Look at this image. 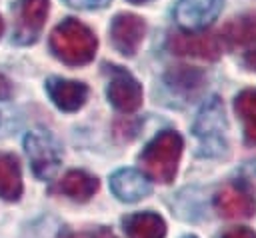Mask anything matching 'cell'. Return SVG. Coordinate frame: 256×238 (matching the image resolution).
<instances>
[{
	"mask_svg": "<svg viewBox=\"0 0 256 238\" xmlns=\"http://www.w3.org/2000/svg\"><path fill=\"white\" fill-rule=\"evenodd\" d=\"M184 238H196V236H184Z\"/></svg>",
	"mask_w": 256,
	"mask_h": 238,
	"instance_id": "obj_27",
	"label": "cell"
},
{
	"mask_svg": "<svg viewBox=\"0 0 256 238\" xmlns=\"http://www.w3.org/2000/svg\"><path fill=\"white\" fill-rule=\"evenodd\" d=\"M10 92H12V88H10V82L0 74V100H6L8 96H10Z\"/></svg>",
	"mask_w": 256,
	"mask_h": 238,
	"instance_id": "obj_23",
	"label": "cell"
},
{
	"mask_svg": "<svg viewBox=\"0 0 256 238\" xmlns=\"http://www.w3.org/2000/svg\"><path fill=\"white\" fill-rule=\"evenodd\" d=\"M110 190L120 202H138L152 192V186L140 170L120 168L110 176Z\"/></svg>",
	"mask_w": 256,
	"mask_h": 238,
	"instance_id": "obj_12",
	"label": "cell"
},
{
	"mask_svg": "<svg viewBox=\"0 0 256 238\" xmlns=\"http://www.w3.org/2000/svg\"><path fill=\"white\" fill-rule=\"evenodd\" d=\"M64 2L70 8H78V10H100L110 4V0H64Z\"/></svg>",
	"mask_w": 256,
	"mask_h": 238,
	"instance_id": "obj_21",
	"label": "cell"
},
{
	"mask_svg": "<svg viewBox=\"0 0 256 238\" xmlns=\"http://www.w3.org/2000/svg\"><path fill=\"white\" fill-rule=\"evenodd\" d=\"M98 188H100V182L96 176L84 170H70L56 182V186H52V192L68 196L70 200H76V202H88L98 192Z\"/></svg>",
	"mask_w": 256,
	"mask_h": 238,
	"instance_id": "obj_14",
	"label": "cell"
},
{
	"mask_svg": "<svg viewBox=\"0 0 256 238\" xmlns=\"http://www.w3.org/2000/svg\"><path fill=\"white\" fill-rule=\"evenodd\" d=\"M220 40L226 42V46L230 48L256 44V10L244 12L224 24V28L220 30Z\"/></svg>",
	"mask_w": 256,
	"mask_h": 238,
	"instance_id": "obj_16",
	"label": "cell"
},
{
	"mask_svg": "<svg viewBox=\"0 0 256 238\" xmlns=\"http://www.w3.org/2000/svg\"><path fill=\"white\" fill-rule=\"evenodd\" d=\"M128 2H132V4H146V2H150V0H128Z\"/></svg>",
	"mask_w": 256,
	"mask_h": 238,
	"instance_id": "obj_25",
	"label": "cell"
},
{
	"mask_svg": "<svg viewBox=\"0 0 256 238\" xmlns=\"http://www.w3.org/2000/svg\"><path fill=\"white\" fill-rule=\"evenodd\" d=\"M168 50L178 56L214 62L220 58L222 46L216 36L206 32H172L168 36Z\"/></svg>",
	"mask_w": 256,
	"mask_h": 238,
	"instance_id": "obj_7",
	"label": "cell"
},
{
	"mask_svg": "<svg viewBox=\"0 0 256 238\" xmlns=\"http://www.w3.org/2000/svg\"><path fill=\"white\" fill-rule=\"evenodd\" d=\"M224 8V0H178L174 20L186 32H200L210 26Z\"/></svg>",
	"mask_w": 256,
	"mask_h": 238,
	"instance_id": "obj_9",
	"label": "cell"
},
{
	"mask_svg": "<svg viewBox=\"0 0 256 238\" xmlns=\"http://www.w3.org/2000/svg\"><path fill=\"white\" fill-rule=\"evenodd\" d=\"M226 130H228V122H226V114H224V104L218 96H210L194 124H192V132L200 142V152L202 156H222L228 152V142H226Z\"/></svg>",
	"mask_w": 256,
	"mask_h": 238,
	"instance_id": "obj_3",
	"label": "cell"
},
{
	"mask_svg": "<svg viewBox=\"0 0 256 238\" xmlns=\"http://www.w3.org/2000/svg\"><path fill=\"white\" fill-rule=\"evenodd\" d=\"M98 48V40L94 32L76 18L62 20L50 34V50L52 54L68 66L88 64Z\"/></svg>",
	"mask_w": 256,
	"mask_h": 238,
	"instance_id": "obj_1",
	"label": "cell"
},
{
	"mask_svg": "<svg viewBox=\"0 0 256 238\" xmlns=\"http://www.w3.org/2000/svg\"><path fill=\"white\" fill-rule=\"evenodd\" d=\"M44 88L52 104L62 112H76L88 100V86L78 80H66V78L52 76L46 80Z\"/></svg>",
	"mask_w": 256,
	"mask_h": 238,
	"instance_id": "obj_11",
	"label": "cell"
},
{
	"mask_svg": "<svg viewBox=\"0 0 256 238\" xmlns=\"http://www.w3.org/2000/svg\"><path fill=\"white\" fill-rule=\"evenodd\" d=\"M50 10L48 0H16L14 4V36L16 44H34L44 28Z\"/></svg>",
	"mask_w": 256,
	"mask_h": 238,
	"instance_id": "obj_6",
	"label": "cell"
},
{
	"mask_svg": "<svg viewBox=\"0 0 256 238\" xmlns=\"http://www.w3.org/2000/svg\"><path fill=\"white\" fill-rule=\"evenodd\" d=\"M164 80L172 94H178L184 100H194L206 86V74L192 66H174L166 72Z\"/></svg>",
	"mask_w": 256,
	"mask_h": 238,
	"instance_id": "obj_13",
	"label": "cell"
},
{
	"mask_svg": "<svg viewBox=\"0 0 256 238\" xmlns=\"http://www.w3.org/2000/svg\"><path fill=\"white\" fill-rule=\"evenodd\" d=\"M2 30H4V20H2V16H0V34H2Z\"/></svg>",
	"mask_w": 256,
	"mask_h": 238,
	"instance_id": "obj_26",
	"label": "cell"
},
{
	"mask_svg": "<svg viewBox=\"0 0 256 238\" xmlns=\"http://www.w3.org/2000/svg\"><path fill=\"white\" fill-rule=\"evenodd\" d=\"M146 24L138 14L120 12L112 18L110 24V38L114 48L124 56H134L144 40Z\"/></svg>",
	"mask_w": 256,
	"mask_h": 238,
	"instance_id": "obj_10",
	"label": "cell"
},
{
	"mask_svg": "<svg viewBox=\"0 0 256 238\" xmlns=\"http://www.w3.org/2000/svg\"><path fill=\"white\" fill-rule=\"evenodd\" d=\"M104 68H106V72L110 76L108 78V86H106L108 102L118 112H124V114L136 112L142 106V98H144L142 84L122 66L106 64Z\"/></svg>",
	"mask_w": 256,
	"mask_h": 238,
	"instance_id": "obj_5",
	"label": "cell"
},
{
	"mask_svg": "<svg viewBox=\"0 0 256 238\" xmlns=\"http://www.w3.org/2000/svg\"><path fill=\"white\" fill-rule=\"evenodd\" d=\"M22 196V172L16 156L0 152V198L18 200Z\"/></svg>",
	"mask_w": 256,
	"mask_h": 238,
	"instance_id": "obj_17",
	"label": "cell"
},
{
	"mask_svg": "<svg viewBox=\"0 0 256 238\" xmlns=\"http://www.w3.org/2000/svg\"><path fill=\"white\" fill-rule=\"evenodd\" d=\"M24 148L36 178L48 180L56 174L62 164V146L48 130H30L24 138Z\"/></svg>",
	"mask_w": 256,
	"mask_h": 238,
	"instance_id": "obj_4",
	"label": "cell"
},
{
	"mask_svg": "<svg viewBox=\"0 0 256 238\" xmlns=\"http://www.w3.org/2000/svg\"><path fill=\"white\" fill-rule=\"evenodd\" d=\"M58 238H118L110 228H104V226H98V228H92V230H82V232H66Z\"/></svg>",
	"mask_w": 256,
	"mask_h": 238,
	"instance_id": "obj_20",
	"label": "cell"
},
{
	"mask_svg": "<svg viewBox=\"0 0 256 238\" xmlns=\"http://www.w3.org/2000/svg\"><path fill=\"white\" fill-rule=\"evenodd\" d=\"M238 182L256 198V160H250L240 168V180Z\"/></svg>",
	"mask_w": 256,
	"mask_h": 238,
	"instance_id": "obj_19",
	"label": "cell"
},
{
	"mask_svg": "<svg viewBox=\"0 0 256 238\" xmlns=\"http://www.w3.org/2000/svg\"><path fill=\"white\" fill-rule=\"evenodd\" d=\"M122 226L128 238H164L166 222L156 212H134L122 218Z\"/></svg>",
	"mask_w": 256,
	"mask_h": 238,
	"instance_id": "obj_15",
	"label": "cell"
},
{
	"mask_svg": "<svg viewBox=\"0 0 256 238\" xmlns=\"http://www.w3.org/2000/svg\"><path fill=\"white\" fill-rule=\"evenodd\" d=\"M182 150L184 138L176 130H162L144 146L138 160L152 180L160 184H170L176 178Z\"/></svg>",
	"mask_w": 256,
	"mask_h": 238,
	"instance_id": "obj_2",
	"label": "cell"
},
{
	"mask_svg": "<svg viewBox=\"0 0 256 238\" xmlns=\"http://www.w3.org/2000/svg\"><path fill=\"white\" fill-rule=\"evenodd\" d=\"M222 238H256V232L248 226H236L222 234Z\"/></svg>",
	"mask_w": 256,
	"mask_h": 238,
	"instance_id": "obj_22",
	"label": "cell"
},
{
	"mask_svg": "<svg viewBox=\"0 0 256 238\" xmlns=\"http://www.w3.org/2000/svg\"><path fill=\"white\" fill-rule=\"evenodd\" d=\"M234 110L242 122L244 140L256 146V88H246L238 92L234 98Z\"/></svg>",
	"mask_w": 256,
	"mask_h": 238,
	"instance_id": "obj_18",
	"label": "cell"
},
{
	"mask_svg": "<svg viewBox=\"0 0 256 238\" xmlns=\"http://www.w3.org/2000/svg\"><path fill=\"white\" fill-rule=\"evenodd\" d=\"M214 208L222 218L242 220L254 216L256 198L240 182H226L214 194Z\"/></svg>",
	"mask_w": 256,
	"mask_h": 238,
	"instance_id": "obj_8",
	"label": "cell"
},
{
	"mask_svg": "<svg viewBox=\"0 0 256 238\" xmlns=\"http://www.w3.org/2000/svg\"><path fill=\"white\" fill-rule=\"evenodd\" d=\"M244 64H246V68H250V70L256 72V48L244 54Z\"/></svg>",
	"mask_w": 256,
	"mask_h": 238,
	"instance_id": "obj_24",
	"label": "cell"
}]
</instances>
